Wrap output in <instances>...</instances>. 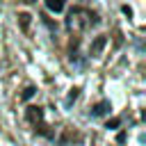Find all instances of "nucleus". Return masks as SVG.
<instances>
[{
	"instance_id": "7ed1b4c3",
	"label": "nucleus",
	"mask_w": 146,
	"mask_h": 146,
	"mask_svg": "<svg viewBox=\"0 0 146 146\" xmlns=\"http://www.w3.org/2000/svg\"><path fill=\"white\" fill-rule=\"evenodd\" d=\"M103 46H105V36H98V39H96V43H94V52H98Z\"/></svg>"
},
{
	"instance_id": "20e7f679",
	"label": "nucleus",
	"mask_w": 146,
	"mask_h": 146,
	"mask_svg": "<svg viewBox=\"0 0 146 146\" xmlns=\"http://www.w3.org/2000/svg\"><path fill=\"white\" fill-rule=\"evenodd\" d=\"M78 91H80L78 87H75V89H71V94H68V98H66V105H71V103H73V100L78 98Z\"/></svg>"
},
{
	"instance_id": "0eeeda50",
	"label": "nucleus",
	"mask_w": 146,
	"mask_h": 146,
	"mask_svg": "<svg viewBox=\"0 0 146 146\" xmlns=\"http://www.w3.org/2000/svg\"><path fill=\"white\" fill-rule=\"evenodd\" d=\"M32 94H34V89H32V87H30V89H25V94H23V98H30V96H32Z\"/></svg>"
},
{
	"instance_id": "423d86ee",
	"label": "nucleus",
	"mask_w": 146,
	"mask_h": 146,
	"mask_svg": "<svg viewBox=\"0 0 146 146\" xmlns=\"http://www.w3.org/2000/svg\"><path fill=\"white\" fill-rule=\"evenodd\" d=\"M41 116V110L39 107H30V119H39Z\"/></svg>"
},
{
	"instance_id": "39448f33",
	"label": "nucleus",
	"mask_w": 146,
	"mask_h": 146,
	"mask_svg": "<svg viewBox=\"0 0 146 146\" xmlns=\"http://www.w3.org/2000/svg\"><path fill=\"white\" fill-rule=\"evenodd\" d=\"M18 18H21V27H23V30H27V23H30V16H27V14H21Z\"/></svg>"
},
{
	"instance_id": "f257e3e1",
	"label": "nucleus",
	"mask_w": 146,
	"mask_h": 146,
	"mask_svg": "<svg viewBox=\"0 0 146 146\" xmlns=\"http://www.w3.org/2000/svg\"><path fill=\"white\" fill-rule=\"evenodd\" d=\"M107 107H110V103H107V100H103V103H98V105L94 107V114H105V112H107Z\"/></svg>"
},
{
	"instance_id": "f03ea898",
	"label": "nucleus",
	"mask_w": 146,
	"mask_h": 146,
	"mask_svg": "<svg viewBox=\"0 0 146 146\" xmlns=\"http://www.w3.org/2000/svg\"><path fill=\"white\" fill-rule=\"evenodd\" d=\"M48 9H52V11H62V9H64V5H62V2H52V0H50V2H48Z\"/></svg>"
}]
</instances>
